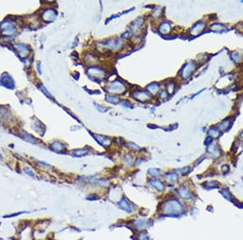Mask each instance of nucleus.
Returning <instances> with one entry per match:
<instances>
[{"label":"nucleus","mask_w":243,"mask_h":240,"mask_svg":"<svg viewBox=\"0 0 243 240\" xmlns=\"http://www.w3.org/2000/svg\"><path fill=\"white\" fill-rule=\"evenodd\" d=\"M0 32L4 37H9L14 36L16 32L15 24L11 21L5 20L0 24Z\"/></svg>","instance_id":"obj_1"},{"label":"nucleus","mask_w":243,"mask_h":240,"mask_svg":"<svg viewBox=\"0 0 243 240\" xmlns=\"http://www.w3.org/2000/svg\"><path fill=\"white\" fill-rule=\"evenodd\" d=\"M196 69V63L194 61H190L186 63L181 70V76L183 79H186L191 76V74Z\"/></svg>","instance_id":"obj_2"},{"label":"nucleus","mask_w":243,"mask_h":240,"mask_svg":"<svg viewBox=\"0 0 243 240\" xmlns=\"http://www.w3.org/2000/svg\"><path fill=\"white\" fill-rule=\"evenodd\" d=\"M88 74L90 77L96 79H103L105 77V72L104 70L97 66H91L88 70Z\"/></svg>","instance_id":"obj_3"},{"label":"nucleus","mask_w":243,"mask_h":240,"mask_svg":"<svg viewBox=\"0 0 243 240\" xmlns=\"http://www.w3.org/2000/svg\"><path fill=\"white\" fill-rule=\"evenodd\" d=\"M125 90H126L125 85L119 80H115L111 83H109V91L112 93H114V94L122 93V92H124Z\"/></svg>","instance_id":"obj_4"},{"label":"nucleus","mask_w":243,"mask_h":240,"mask_svg":"<svg viewBox=\"0 0 243 240\" xmlns=\"http://www.w3.org/2000/svg\"><path fill=\"white\" fill-rule=\"evenodd\" d=\"M15 48L16 49L18 54L21 58H26L29 55L30 50L26 45H24V44H21V43H18V44L15 45Z\"/></svg>","instance_id":"obj_5"},{"label":"nucleus","mask_w":243,"mask_h":240,"mask_svg":"<svg viewBox=\"0 0 243 240\" xmlns=\"http://www.w3.org/2000/svg\"><path fill=\"white\" fill-rule=\"evenodd\" d=\"M134 98L140 102H146L151 99V95L145 91H138L134 93Z\"/></svg>","instance_id":"obj_6"},{"label":"nucleus","mask_w":243,"mask_h":240,"mask_svg":"<svg viewBox=\"0 0 243 240\" xmlns=\"http://www.w3.org/2000/svg\"><path fill=\"white\" fill-rule=\"evenodd\" d=\"M42 16L43 20L45 21H53L57 16V12L54 9H46L43 11Z\"/></svg>","instance_id":"obj_7"},{"label":"nucleus","mask_w":243,"mask_h":240,"mask_svg":"<svg viewBox=\"0 0 243 240\" xmlns=\"http://www.w3.org/2000/svg\"><path fill=\"white\" fill-rule=\"evenodd\" d=\"M205 27H206V23L204 21H199L196 24L194 25L193 28H191V34L193 36H197L200 32H202V31L205 28Z\"/></svg>","instance_id":"obj_8"},{"label":"nucleus","mask_w":243,"mask_h":240,"mask_svg":"<svg viewBox=\"0 0 243 240\" xmlns=\"http://www.w3.org/2000/svg\"><path fill=\"white\" fill-rule=\"evenodd\" d=\"M171 25L167 21H164V22L161 23L160 24V27H159V31H160L161 34H169V32H171Z\"/></svg>","instance_id":"obj_9"},{"label":"nucleus","mask_w":243,"mask_h":240,"mask_svg":"<svg viewBox=\"0 0 243 240\" xmlns=\"http://www.w3.org/2000/svg\"><path fill=\"white\" fill-rule=\"evenodd\" d=\"M143 22H144L143 18L139 17L136 19L134 22L132 23V24L131 25V30L133 32H136L137 31H139L140 29V28H141L142 24H143Z\"/></svg>","instance_id":"obj_10"},{"label":"nucleus","mask_w":243,"mask_h":240,"mask_svg":"<svg viewBox=\"0 0 243 240\" xmlns=\"http://www.w3.org/2000/svg\"><path fill=\"white\" fill-rule=\"evenodd\" d=\"M147 90L148 91L150 94L156 95L159 92V90H160V85L158 83H151V84H149L147 87Z\"/></svg>","instance_id":"obj_11"},{"label":"nucleus","mask_w":243,"mask_h":240,"mask_svg":"<svg viewBox=\"0 0 243 240\" xmlns=\"http://www.w3.org/2000/svg\"><path fill=\"white\" fill-rule=\"evenodd\" d=\"M95 138L97 139V141L101 143L102 146H108L110 144V138L105 136H100V135H96Z\"/></svg>","instance_id":"obj_12"},{"label":"nucleus","mask_w":243,"mask_h":240,"mask_svg":"<svg viewBox=\"0 0 243 240\" xmlns=\"http://www.w3.org/2000/svg\"><path fill=\"white\" fill-rule=\"evenodd\" d=\"M230 123L231 121L229 118H227L225 120H224L223 122H221L220 125H219V129L221 131H225L226 129H228V127L230 126Z\"/></svg>","instance_id":"obj_13"},{"label":"nucleus","mask_w":243,"mask_h":240,"mask_svg":"<svg viewBox=\"0 0 243 240\" xmlns=\"http://www.w3.org/2000/svg\"><path fill=\"white\" fill-rule=\"evenodd\" d=\"M151 184L153 186L154 188H156L157 190H160V191L164 190V188H165L164 183H162L161 181L159 180H156V179H154V180H152L151 181Z\"/></svg>","instance_id":"obj_14"},{"label":"nucleus","mask_w":243,"mask_h":240,"mask_svg":"<svg viewBox=\"0 0 243 240\" xmlns=\"http://www.w3.org/2000/svg\"><path fill=\"white\" fill-rule=\"evenodd\" d=\"M165 180L169 183H176V181H178V176L175 173H168L165 176Z\"/></svg>","instance_id":"obj_15"},{"label":"nucleus","mask_w":243,"mask_h":240,"mask_svg":"<svg viewBox=\"0 0 243 240\" xmlns=\"http://www.w3.org/2000/svg\"><path fill=\"white\" fill-rule=\"evenodd\" d=\"M119 205H120V207L121 209H122L123 210L127 211V212H131V208L130 206L128 201H127L126 200H122L119 202Z\"/></svg>","instance_id":"obj_16"},{"label":"nucleus","mask_w":243,"mask_h":240,"mask_svg":"<svg viewBox=\"0 0 243 240\" xmlns=\"http://www.w3.org/2000/svg\"><path fill=\"white\" fill-rule=\"evenodd\" d=\"M208 150L209 153L211 154V155H213L214 157H217V156L220 154V151L216 148L215 145H212V144H211V146H209Z\"/></svg>","instance_id":"obj_17"},{"label":"nucleus","mask_w":243,"mask_h":240,"mask_svg":"<svg viewBox=\"0 0 243 240\" xmlns=\"http://www.w3.org/2000/svg\"><path fill=\"white\" fill-rule=\"evenodd\" d=\"M51 147L54 149V151H58V152H60V151H62L64 150V146L58 141H55V142L52 143Z\"/></svg>","instance_id":"obj_18"},{"label":"nucleus","mask_w":243,"mask_h":240,"mask_svg":"<svg viewBox=\"0 0 243 240\" xmlns=\"http://www.w3.org/2000/svg\"><path fill=\"white\" fill-rule=\"evenodd\" d=\"M225 26L221 24H215L211 26V30L214 32H221L223 30L225 29Z\"/></svg>","instance_id":"obj_19"},{"label":"nucleus","mask_w":243,"mask_h":240,"mask_svg":"<svg viewBox=\"0 0 243 240\" xmlns=\"http://www.w3.org/2000/svg\"><path fill=\"white\" fill-rule=\"evenodd\" d=\"M106 100L109 103H113V104H117L119 101V98L115 95H109L106 96Z\"/></svg>","instance_id":"obj_20"},{"label":"nucleus","mask_w":243,"mask_h":240,"mask_svg":"<svg viewBox=\"0 0 243 240\" xmlns=\"http://www.w3.org/2000/svg\"><path fill=\"white\" fill-rule=\"evenodd\" d=\"M88 152V151L87 150H85V149H78V150H75V151H73V154L75 155L80 157V156H84L85 154H87Z\"/></svg>","instance_id":"obj_21"},{"label":"nucleus","mask_w":243,"mask_h":240,"mask_svg":"<svg viewBox=\"0 0 243 240\" xmlns=\"http://www.w3.org/2000/svg\"><path fill=\"white\" fill-rule=\"evenodd\" d=\"M174 88H175L174 83L169 82L166 84V92L168 94H172L174 92Z\"/></svg>","instance_id":"obj_22"},{"label":"nucleus","mask_w":243,"mask_h":240,"mask_svg":"<svg viewBox=\"0 0 243 240\" xmlns=\"http://www.w3.org/2000/svg\"><path fill=\"white\" fill-rule=\"evenodd\" d=\"M208 134L209 137H211V138H218L220 135V132H219V129L213 128V129H209Z\"/></svg>","instance_id":"obj_23"},{"label":"nucleus","mask_w":243,"mask_h":240,"mask_svg":"<svg viewBox=\"0 0 243 240\" xmlns=\"http://www.w3.org/2000/svg\"><path fill=\"white\" fill-rule=\"evenodd\" d=\"M148 173L151 176H160V175L161 174V171L158 169H150L148 171Z\"/></svg>","instance_id":"obj_24"},{"label":"nucleus","mask_w":243,"mask_h":240,"mask_svg":"<svg viewBox=\"0 0 243 240\" xmlns=\"http://www.w3.org/2000/svg\"><path fill=\"white\" fill-rule=\"evenodd\" d=\"M232 57H233V59L234 60L235 62H239L241 60V54L239 53H234L233 54V56H232Z\"/></svg>","instance_id":"obj_25"},{"label":"nucleus","mask_w":243,"mask_h":240,"mask_svg":"<svg viewBox=\"0 0 243 240\" xmlns=\"http://www.w3.org/2000/svg\"><path fill=\"white\" fill-rule=\"evenodd\" d=\"M25 134H26V136H25V135H24V136H25L24 138H25V140H27V141H30L31 143H33V142H35V141H36V140H35V139L33 138H32V136H30L29 134H26V133H25Z\"/></svg>","instance_id":"obj_26"},{"label":"nucleus","mask_w":243,"mask_h":240,"mask_svg":"<svg viewBox=\"0 0 243 240\" xmlns=\"http://www.w3.org/2000/svg\"><path fill=\"white\" fill-rule=\"evenodd\" d=\"M24 171H25V174H27V175H28L29 176L34 177V174H33V172H32V171L31 169L28 168V167H25V168H24Z\"/></svg>","instance_id":"obj_27"},{"label":"nucleus","mask_w":243,"mask_h":240,"mask_svg":"<svg viewBox=\"0 0 243 240\" xmlns=\"http://www.w3.org/2000/svg\"><path fill=\"white\" fill-rule=\"evenodd\" d=\"M3 81H5V82H4V84H5V86H8V85L12 84V79H11L10 77H8V78H5V79H3Z\"/></svg>","instance_id":"obj_28"},{"label":"nucleus","mask_w":243,"mask_h":240,"mask_svg":"<svg viewBox=\"0 0 243 240\" xmlns=\"http://www.w3.org/2000/svg\"><path fill=\"white\" fill-rule=\"evenodd\" d=\"M127 146H128V147H129V148H131V149H133V151H135V149H136V151H139V147L138 146H136V145H135V144H134V143H131H131H129L128 144V145H127Z\"/></svg>","instance_id":"obj_29"},{"label":"nucleus","mask_w":243,"mask_h":240,"mask_svg":"<svg viewBox=\"0 0 243 240\" xmlns=\"http://www.w3.org/2000/svg\"><path fill=\"white\" fill-rule=\"evenodd\" d=\"M161 8H156L155 10H154V12H153V16H155V17H159L160 15H161Z\"/></svg>","instance_id":"obj_30"},{"label":"nucleus","mask_w":243,"mask_h":240,"mask_svg":"<svg viewBox=\"0 0 243 240\" xmlns=\"http://www.w3.org/2000/svg\"><path fill=\"white\" fill-rule=\"evenodd\" d=\"M168 96V93H167L166 91H161V93H160V98L161 99H165Z\"/></svg>","instance_id":"obj_31"},{"label":"nucleus","mask_w":243,"mask_h":240,"mask_svg":"<svg viewBox=\"0 0 243 240\" xmlns=\"http://www.w3.org/2000/svg\"><path fill=\"white\" fill-rule=\"evenodd\" d=\"M240 136H241V138H243V131H242V132H241V134H240Z\"/></svg>","instance_id":"obj_32"},{"label":"nucleus","mask_w":243,"mask_h":240,"mask_svg":"<svg viewBox=\"0 0 243 240\" xmlns=\"http://www.w3.org/2000/svg\"><path fill=\"white\" fill-rule=\"evenodd\" d=\"M2 158H2V156H1V154H0V160H2Z\"/></svg>","instance_id":"obj_33"}]
</instances>
